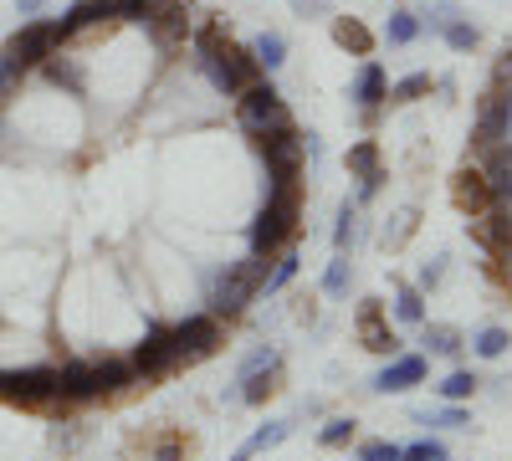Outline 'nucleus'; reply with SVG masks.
Masks as SVG:
<instances>
[{
  "instance_id": "c756f323",
  "label": "nucleus",
  "mask_w": 512,
  "mask_h": 461,
  "mask_svg": "<svg viewBox=\"0 0 512 461\" xmlns=\"http://www.w3.org/2000/svg\"><path fill=\"white\" fill-rule=\"evenodd\" d=\"M390 47H415L420 41V16L415 11H390V21H384V31H379Z\"/></svg>"
},
{
  "instance_id": "b1692460",
  "label": "nucleus",
  "mask_w": 512,
  "mask_h": 461,
  "mask_svg": "<svg viewBox=\"0 0 512 461\" xmlns=\"http://www.w3.org/2000/svg\"><path fill=\"white\" fill-rule=\"evenodd\" d=\"M134 446H144V456H154V461H185L190 456V436L180 426H164L159 441H134Z\"/></svg>"
},
{
  "instance_id": "0eeeda50",
  "label": "nucleus",
  "mask_w": 512,
  "mask_h": 461,
  "mask_svg": "<svg viewBox=\"0 0 512 461\" xmlns=\"http://www.w3.org/2000/svg\"><path fill=\"white\" fill-rule=\"evenodd\" d=\"M128 364H134L139 380H169V374L180 369V344H175V323H149L144 344L128 354Z\"/></svg>"
},
{
  "instance_id": "f3484780",
  "label": "nucleus",
  "mask_w": 512,
  "mask_h": 461,
  "mask_svg": "<svg viewBox=\"0 0 512 461\" xmlns=\"http://www.w3.org/2000/svg\"><path fill=\"white\" fill-rule=\"evenodd\" d=\"M349 98H354L359 108H384V98H390V77H384V67H379L374 57H364V67L354 72Z\"/></svg>"
},
{
  "instance_id": "7c9ffc66",
  "label": "nucleus",
  "mask_w": 512,
  "mask_h": 461,
  "mask_svg": "<svg viewBox=\"0 0 512 461\" xmlns=\"http://www.w3.org/2000/svg\"><path fill=\"white\" fill-rule=\"evenodd\" d=\"M466 344H472V354H477V359H502V354H507V344H512V333H507V328H497V323H487V328H477Z\"/></svg>"
},
{
  "instance_id": "ea45409f",
  "label": "nucleus",
  "mask_w": 512,
  "mask_h": 461,
  "mask_svg": "<svg viewBox=\"0 0 512 461\" xmlns=\"http://www.w3.org/2000/svg\"><path fill=\"white\" fill-rule=\"evenodd\" d=\"M446 262H451V257H446V251H441V257H431V262H425V267H420V277H415V287H420V292H431V287H441V282H446Z\"/></svg>"
},
{
  "instance_id": "4c0bfd02",
  "label": "nucleus",
  "mask_w": 512,
  "mask_h": 461,
  "mask_svg": "<svg viewBox=\"0 0 512 461\" xmlns=\"http://www.w3.org/2000/svg\"><path fill=\"white\" fill-rule=\"evenodd\" d=\"M400 461H451V451H446V441H436V436H420V441H410V446L400 451Z\"/></svg>"
},
{
  "instance_id": "ddd939ff",
  "label": "nucleus",
  "mask_w": 512,
  "mask_h": 461,
  "mask_svg": "<svg viewBox=\"0 0 512 461\" xmlns=\"http://www.w3.org/2000/svg\"><path fill=\"white\" fill-rule=\"evenodd\" d=\"M477 170L487 175V185H492V200H497V205H512V139H502V144H487V149L477 154Z\"/></svg>"
},
{
  "instance_id": "72a5a7b5",
  "label": "nucleus",
  "mask_w": 512,
  "mask_h": 461,
  "mask_svg": "<svg viewBox=\"0 0 512 461\" xmlns=\"http://www.w3.org/2000/svg\"><path fill=\"white\" fill-rule=\"evenodd\" d=\"M349 282H354V257H349V251H338V257L328 262V272H323V292H328V298H344Z\"/></svg>"
},
{
  "instance_id": "a878e982",
  "label": "nucleus",
  "mask_w": 512,
  "mask_h": 461,
  "mask_svg": "<svg viewBox=\"0 0 512 461\" xmlns=\"http://www.w3.org/2000/svg\"><path fill=\"white\" fill-rule=\"evenodd\" d=\"M349 175H354V180H374V175H384L379 139H359V144H349Z\"/></svg>"
},
{
  "instance_id": "7ed1b4c3",
  "label": "nucleus",
  "mask_w": 512,
  "mask_h": 461,
  "mask_svg": "<svg viewBox=\"0 0 512 461\" xmlns=\"http://www.w3.org/2000/svg\"><path fill=\"white\" fill-rule=\"evenodd\" d=\"M236 123H241V134L267 139V134H277V129H292V108L282 103V93L262 77V82H251V88L236 98Z\"/></svg>"
},
{
  "instance_id": "aec40b11",
  "label": "nucleus",
  "mask_w": 512,
  "mask_h": 461,
  "mask_svg": "<svg viewBox=\"0 0 512 461\" xmlns=\"http://www.w3.org/2000/svg\"><path fill=\"white\" fill-rule=\"evenodd\" d=\"M236 385H241V390H236L241 405H267V400L282 390V359L267 364V369H256V374H246V380H236Z\"/></svg>"
},
{
  "instance_id": "423d86ee",
  "label": "nucleus",
  "mask_w": 512,
  "mask_h": 461,
  "mask_svg": "<svg viewBox=\"0 0 512 461\" xmlns=\"http://www.w3.org/2000/svg\"><path fill=\"white\" fill-rule=\"evenodd\" d=\"M251 144H256V154H262V164H267V185L303 180L308 154H303V134H297V123H292V129L267 134V139H251Z\"/></svg>"
},
{
  "instance_id": "cd10ccee",
  "label": "nucleus",
  "mask_w": 512,
  "mask_h": 461,
  "mask_svg": "<svg viewBox=\"0 0 512 461\" xmlns=\"http://www.w3.org/2000/svg\"><path fill=\"white\" fill-rule=\"evenodd\" d=\"M436 93V77L431 72H410V77H400V82H390V98L384 103H420V98H431Z\"/></svg>"
},
{
  "instance_id": "5701e85b",
  "label": "nucleus",
  "mask_w": 512,
  "mask_h": 461,
  "mask_svg": "<svg viewBox=\"0 0 512 461\" xmlns=\"http://www.w3.org/2000/svg\"><path fill=\"white\" fill-rule=\"evenodd\" d=\"M390 313H395V323L420 328V323H425V292H420L415 282H395V303H390Z\"/></svg>"
},
{
  "instance_id": "9b49d317",
  "label": "nucleus",
  "mask_w": 512,
  "mask_h": 461,
  "mask_svg": "<svg viewBox=\"0 0 512 461\" xmlns=\"http://www.w3.org/2000/svg\"><path fill=\"white\" fill-rule=\"evenodd\" d=\"M144 36L154 41V52H159V57H175V52H185V41H190V16H185V6L149 16V21H144Z\"/></svg>"
},
{
  "instance_id": "f257e3e1",
  "label": "nucleus",
  "mask_w": 512,
  "mask_h": 461,
  "mask_svg": "<svg viewBox=\"0 0 512 461\" xmlns=\"http://www.w3.org/2000/svg\"><path fill=\"white\" fill-rule=\"evenodd\" d=\"M297 221H303V180H282V185H267V200L256 211L246 241L256 257H277L282 246L297 241Z\"/></svg>"
},
{
  "instance_id": "2f4dec72",
  "label": "nucleus",
  "mask_w": 512,
  "mask_h": 461,
  "mask_svg": "<svg viewBox=\"0 0 512 461\" xmlns=\"http://www.w3.org/2000/svg\"><path fill=\"white\" fill-rule=\"evenodd\" d=\"M441 41H446L451 52H477V47H482V31L466 21V16H451V21L441 26Z\"/></svg>"
},
{
  "instance_id": "393cba45",
  "label": "nucleus",
  "mask_w": 512,
  "mask_h": 461,
  "mask_svg": "<svg viewBox=\"0 0 512 461\" xmlns=\"http://www.w3.org/2000/svg\"><path fill=\"white\" fill-rule=\"evenodd\" d=\"M359 211H364L359 200H344V205H338V226H333V251H349V257H354V246H359V231H364Z\"/></svg>"
},
{
  "instance_id": "20e7f679",
  "label": "nucleus",
  "mask_w": 512,
  "mask_h": 461,
  "mask_svg": "<svg viewBox=\"0 0 512 461\" xmlns=\"http://www.w3.org/2000/svg\"><path fill=\"white\" fill-rule=\"evenodd\" d=\"M57 47H72V36H67V26L62 21H26L11 41H6V47H0V57H6V62H16L21 72H36L41 62H47Z\"/></svg>"
},
{
  "instance_id": "37998d69",
  "label": "nucleus",
  "mask_w": 512,
  "mask_h": 461,
  "mask_svg": "<svg viewBox=\"0 0 512 461\" xmlns=\"http://www.w3.org/2000/svg\"><path fill=\"white\" fill-rule=\"evenodd\" d=\"M384 180H390V175H374V180H359V195H354V200H359V205H369V200H374V195L384 190Z\"/></svg>"
},
{
  "instance_id": "bb28decb",
  "label": "nucleus",
  "mask_w": 512,
  "mask_h": 461,
  "mask_svg": "<svg viewBox=\"0 0 512 461\" xmlns=\"http://www.w3.org/2000/svg\"><path fill=\"white\" fill-rule=\"evenodd\" d=\"M185 0H113V21H128V26H144L149 16L159 11H175Z\"/></svg>"
},
{
  "instance_id": "a18cd8bd",
  "label": "nucleus",
  "mask_w": 512,
  "mask_h": 461,
  "mask_svg": "<svg viewBox=\"0 0 512 461\" xmlns=\"http://www.w3.org/2000/svg\"><path fill=\"white\" fill-rule=\"evenodd\" d=\"M16 11H21V16H31V21H36V16H41V0H16Z\"/></svg>"
},
{
  "instance_id": "1a4fd4ad",
  "label": "nucleus",
  "mask_w": 512,
  "mask_h": 461,
  "mask_svg": "<svg viewBox=\"0 0 512 461\" xmlns=\"http://www.w3.org/2000/svg\"><path fill=\"white\" fill-rule=\"evenodd\" d=\"M354 333H359V344L369 354H400V339H395V328H390V308H384L379 298H359V313H354Z\"/></svg>"
},
{
  "instance_id": "c03bdc74",
  "label": "nucleus",
  "mask_w": 512,
  "mask_h": 461,
  "mask_svg": "<svg viewBox=\"0 0 512 461\" xmlns=\"http://www.w3.org/2000/svg\"><path fill=\"white\" fill-rule=\"evenodd\" d=\"M379 113L384 108H359V123H364V129H379Z\"/></svg>"
},
{
  "instance_id": "f8f14e48",
  "label": "nucleus",
  "mask_w": 512,
  "mask_h": 461,
  "mask_svg": "<svg viewBox=\"0 0 512 461\" xmlns=\"http://www.w3.org/2000/svg\"><path fill=\"white\" fill-rule=\"evenodd\" d=\"M420 380H425V354H390V364H384L369 385H374L379 395H405V390H415Z\"/></svg>"
},
{
  "instance_id": "39448f33",
  "label": "nucleus",
  "mask_w": 512,
  "mask_h": 461,
  "mask_svg": "<svg viewBox=\"0 0 512 461\" xmlns=\"http://www.w3.org/2000/svg\"><path fill=\"white\" fill-rule=\"evenodd\" d=\"M0 400H11L21 410H67L57 395V369H0Z\"/></svg>"
},
{
  "instance_id": "412c9836",
  "label": "nucleus",
  "mask_w": 512,
  "mask_h": 461,
  "mask_svg": "<svg viewBox=\"0 0 512 461\" xmlns=\"http://www.w3.org/2000/svg\"><path fill=\"white\" fill-rule=\"evenodd\" d=\"M93 374H98V400H103V395H123L128 385H139L134 364H128V359H113V354L93 359Z\"/></svg>"
},
{
  "instance_id": "6e6552de",
  "label": "nucleus",
  "mask_w": 512,
  "mask_h": 461,
  "mask_svg": "<svg viewBox=\"0 0 512 461\" xmlns=\"http://www.w3.org/2000/svg\"><path fill=\"white\" fill-rule=\"evenodd\" d=\"M175 344H180V364H200L226 344V323L216 313H190L175 323Z\"/></svg>"
},
{
  "instance_id": "f704fd0d",
  "label": "nucleus",
  "mask_w": 512,
  "mask_h": 461,
  "mask_svg": "<svg viewBox=\"0 0 512 461\" xmlns=\"http://www.w3.org/2000/svg\"><path fill=\"white\" fill-rule=\"evenodd\" d=\"M477 385H482V380H477L472 369H451V374H446V380H441L436 390H441V400H456V405H466V400L477 395Z\"/></svg>"
},
{
  "instance_id": "9d476101",
  "label": "nucleus",
  "mask_w": 512,
  "mask_h": 461,
  "mask_svg": "<svg viewBox=\"0 0 512 461\" xmlns=\"http://www.w3.org/2000/svg\"><path fill=\"white\" fill-rule=\"evenodd\" d=\"M451 205L466 216V221H477V216H487L492 211V185H487V175L477 170V164H461V170L451 175Z\"/></svg>"
},
{
  "instance_id": "f03ea898",
  "label": "nucleus",
  "mask_w": 512,
  "mask_h": 461,
  "mask_svg": "<svg viewBox=\"0 0 512 461\" xmlns=\"http://www.w3.org/2000/svg\"><path fill=\"white\" fill-rule=\"evenodd\" d=\"M272 272V257H256V251H246L241 262H226L216 277H210V292H205V313H216L221 323L241 318L256 298H262V282Z\"/></svg>"
},
{
  "instance_id": "4468645a",
  "label": "nucleus",
  "mask_w": 512,
  "mask_h": 461,
  "mask_svg": "<svg viewBox=\"0 0 512 461\" xmlns=\"http://www.w3.org/2000/svg\"><path fill=\"white\" fill-rule=\"evenodd\" d=\"M57 395H62V405H88V400H98V374H93V359L57 364Z\"/></svg>"
},
{
  "instance_id": "a211bd4d",
  "label": "nucleus",
  "mask_w": 512,
  "mask_h": 461,
  "mask_svg": "<svg viewBox=\"0 0 512 461\" xmlns=\"http://www.w3.org/2000/svg\"><path fill=\"white\" fill-rule=\"evenodd\" d=\"M328 31H333V47H344L349 57H374V41H379V36H374L359 16H333Z\"/></svg>"
},
{
  "instance_id": "e433bc0d",
  "label": "nucleus",
  "mask_w": 512,
  "mask_h": 461,
  "mask_svg": "<svg viewBox=\"0 0 512 461\" xmlns=\"http://www.w3.org/2000/svg\"><path fill=\"white\" fill-rule=\"evenodd\" d=\"M415 421H420V426H472V410L456 405V400H446L441 410H420Z\"/></svg>"
},
{
  "instance_id": "6ab92c4d",
  "label": "nucleus",
  "mask_w": 512,
  "mask_h": 461,
  "mask_svg": "<svg viewBox=\"0 0 512 461\" xmlns=\"http://www.w3.org/2000/svg\"><path fill=\"white\" fill-rule=\"evenodd\" d=\"M62 26H67L72 41H77L82 31H93V26H118V21H113V0H77V6L62 16Z\"/></svg>"
},
{
  "instance_id": "4be33fe9",
  "label": "nucleus",
  "mask_w": 512,
  "mask_h": 461,
  "mask_svg": "<svg viewBox=\"0 0 512 461\" xmlns=\"http://www.w3.org/2000/svg\"><path fill=\"white\" fill-rule=\"evenodd\" d=\"M415 231H420V205H405V211H395L390 221H384L379 241H384V251H405Z\"/></svg>"
},
{
  "instance_id": "c9c22d12",
  "label": "nucleus",
  "mask_w": 512,
  "mask_h": 461,
  "mask_svg": "<svg viewBox=\"0 0 512 461\" xmlns=\"http://www.w3.org/2000/svg\"><path fill=\"white\" fill-rule=\"evenodd\" d=\"M354 436H359V421H354V415H333V421L318 431V441H323L328 451H344Z\"/></svg>"
},
{
  "instance_id": "473e14b6",
  "label": "nucleus",
  "mask_w": 512,
  "mask_h": 461,
  "mask_svg": "<svg viewBox=\"0 0 512 461\" xmlns=\"http://www.w3.org/2000/svg\"><path fill=\"white\" fill-rule=\"evenodd\" d=\"M251 52H256V62H262V72H277V67L287 62V36H282V31H262Z\"/></svg>"
},
{
  "instance_id": "c85d7f7f",
  "label": "nucleus",
  "mask_w": 512,
  "mask_h": 461,
  "mask_svg": "<svg viewBox=\"0 0 512 461\" xmlns=\"http://www.w3.org/2000/svg\"><path fill=\"white\" fill-rule=\"evenodd\" d=\"M292 436V421H272V426H262V431H251V441L231 456V461H251V456H262V451H272V446H282Z\"/></svg>"
},
{
  "instance_id": "79ce46f5",
  "label": "nucleus",
  "mask_w": 512,
  "mask_h": 461,
  "mask_svg": "<svg viewBox=\"0 0 512 461\" xmlns=\"http://www.w3.org/2000/svg\"><path fill=\"white\" fill-rule=\"evenodd\" d=\"M292 16H297V21H313V16H328V0H292Z\"/></svg>"
},
{
  "instance_id": "2eb2a0df",
  "label": "nucleus",
  "mask_w": 512,
  "mask_h": 461,
  "mask_svg": "<svg viewBox=\"0 0 512 461\" xmlns=\"http://www.w3.org/2000/svg\"><path fill=\"white\" fill-rule=\"evenodd\" d=\"M41 77H47L52 82V88H62V93H72V98H82V93H88V67H82V57H72V52H52L47 62H41L36 67Z\"/></svg>"
},
{
  "instance_id": "58836bf2",
  "label": "nucleus",
  "mask_w": 512,
  "mask_h": 461,
  "mask_svg": "<svg viewBox=\"0 0 512 461\" xmlns=\"http://www.w3.org/2000/svg\"><path fill=\"white\" fill-rule=\"evenodd\" d=\"M277 359H282V354H277L272 344H256V349H251V354H246V359L236 364V380H246V374H256V369H267V364H277Z\"/></svg>"
},
{
  "instance_id": "a19ab883",
  "label": "nucleus",
  "mask_w": 512,
  "mask_h": 461,
  "mask_svg": "<svg viewBox=\"0 0 512 461\" xmlns=\"http://www.w3.org/2000/svg\"><path fill=\"white\" fill-rule=\"evenodd\" d=\"M400 451L395 441H359V461H400Z\"/></svg>"
},
{
  "instance_id": "dca6fc26",
  "label": "nucleus",
  "mask_w": 512,
  "mask_h": 461,
  "mask_svg": "<svg viewBox=\"0 0 512 461\" xmlns=\"http://www.w3.org/2000/svg\"><path fill=\"white\" fill-rule=\"evenodd\" d=\"M420 344H425V359H461L466 354V333L456 323H420Z\"/></svg>"
}]
</instances>
